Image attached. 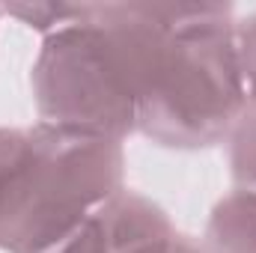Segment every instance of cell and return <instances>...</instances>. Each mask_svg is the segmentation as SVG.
<instances>
[{
	"label": "cell",
	"instance_id": "1",
	"mask_svg": "<svg viewBox=\"0 0 256 253\" xmlns=\"http://www.w3.org/2000/svg\"><path fill=\"white\" fill-rule=\"evenodd\" d=\"M248 108L230 3H146L137 131L167 149L230 137Z\"/></svg>",
	"mask_w": 256,
	"mask_h": 253
},
{
	"label": "cell",
	"instance_id": "2",
	"mask_svg": "<svg viewBox=\"0 0 256 253\" xmlns=\"http://www.w3.org/2000/svg\"><path fill=\"white\" fill-rule=\"evenodd\" d=\"M143 54L146 3H80L30 72L39 122L122 143L137 131Z\"/></svg>",
	"mask_w": 256,
	"mask_h": 253
},
{
	"label": "cell",
	"instance_id": "3",
	"mask_svg": "<svg viewBox=\"0 0 256 253\" xmlns=\"http://www.w3.org/2000/svg\"><path fill=\"white\" fill-rule=\"evenodd\" d=\"M120 140L57 126L0 128V250L45 253L122 190Z\"/></svg>",
	"mask_w": 256,
	"mask_h": 253
},
{
	"label": "cell",
	"instance_id": "4",
	"mask_svg": "<svg viewBox=\"0 0 256 253\" xmlns=\"http://www.w3.org/2000/svg\"><path fill=\"white\" fill-rule=\"evenodd\" d=\"M45 253H206L167 212L137 190H120Z\"/></svg>",
	"mask_w": 256,
	"mask_h": 253
},
{
	"label": "cell",
	"instance_id": "5",
	"mask_svg": "<svg viewBox=\"0 0 256 253\" xmlns=\"http://www.w3.org/2000/svg\"><path fill=\"white\" fill-rule=\"evenodd\" d=\"M206 253H256V188L220 196L206 224Z\"/></svg>",
	"mask_w": 256,
	"mask_h": 253
},
{
	"label": "cell",
	"instance_id": "6",
	"mask_svg": "<svg viewBox=\"0 0 256 253\" xmlns=\"http://www.w3.org/2000/svg\"><path fill=\"white\" fill-rule=\"evenodd\" d=\"M226 161L242 188H256V102H248L226 137Z\"/></svg>",
	"mask_w": 256,
	"mask_h": 253
},
{
	"label": "cell",
	"instance_id": "7",
	"mask_svg": "<svg viewBox=\"0 0 256 253\" xmlns=\"http://www.w3.org/2000/svg\"><path fill=\"white\" fill-rule=\"evenodd\" d=\"M3 12L48 36V33L60 30L63 24H68L80 12V6H72V3H9V6H3Z\"/></svg>",
	"mask_w": 256,
	"mask_h": 253
},
{
	"label": "cell",
	"instance_id": "8",
	"mask_svg": "<svg viewBox=\"0 0 256 253\" xmlns=\"http://www.w3.org/2000/svg\"><path fill=\"white\" fill-rule=\"evenodd\" d=\"M236 51H238L248 102H256V12L248 15L244 21H236Z\"/></svg>",
	"mask_w": 256,
	"mask_h": 253
},
{
	"label": "cell",
	"instance_id": "9",
	"mask_svg": "<svg viewBox=\"0 0 256 253\" xmlns=\"http://www.w3.org/2000/svg\"><path fill=\"white\" fill-rule=\"evenodd\" d=\"M0 15H3V6H0Z\"/></svg>",
	"mask_w": 256,
	"mask_h": 253
}]
</instances>
